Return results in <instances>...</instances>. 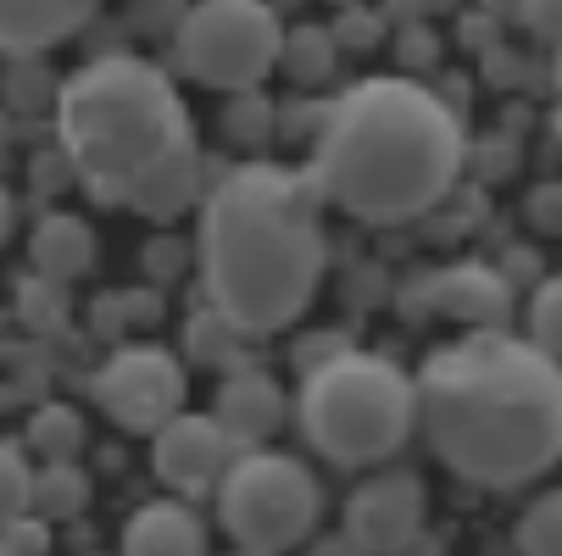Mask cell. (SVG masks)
<instances>
[{
  "instance_id": "obj_1",
  "label": "cell",
  "mask_w": 562,
  "mask_h": 556,
  "mask_svg": "<svg viewBox=\"0 0 562 556\" xmlns=\"http://www.w3.org/2000/svg\"><path fill=\"white\" fill-rule=\"evenodd\" d=\"M429 451L468 485L518 490L562 462V362L507 329H468L413 378Z\"/></svg>"
},
{
  "instance_id": "obj_2",
  "label": "cell",
  "mask_w": 562,
  "mask_h": 556,
  "mask_svg": "<svg viewBox=\"0 0 562 556\" xmlns=\"http://www.w3.org/2000/svg\"><path fill=\"white\" fill-rule=\"evenodd\" d=\"M195 262L206 306L262 340L312 306L329 268L324 201L312 179L279 162H246L201 195Z\"/></svg>"
},
{
  "instance_id": "obj_3",
  "label": "cell",
  "mask_w": 562,
  "mask_h": 556,
  "mask_svg": "<svg viewBox=\"0 0 562 556\" xmlns=\"http://www.w3.org/2000/svg\"><path fill=\"white\" fill-rule=\"evenodd\" d=\"M462 162L468 139L440 90L384 72L324 112L306 179L317 201L357 223H413L457 190Z\"/></svg>"
},
{
  "instance_id": "obj_4",
  "label": "cell",
  "mask_w": 562,
  "mask_h": 556,
  "mask_svg": "<svg viewBox=\"0 0 562 556\" xmlns=\"http://www.w3.org/2000/svg\"><path fill=\"white\" fill-rule=\"evenodd\" d=\"M56 139L67 173L95 201L123 206L128 190L190 145V112L173 78L145 56H95L56 95Z\"/></svg>"
},
{
  "instance_id": "obj_5",
  "label": "cell",
  "mask_w": 562,
  "mask_h": 556,
  "mask_svg": "<svg viewBox=\"0 0 562 556\" xmlns=\"http://www.w3.org/2000/svg\"><path fill=\"white\" fill-rule=\"evenodd\" d=\"M295 423L306 445L335 467H379L418 429L413 378L379 351H335L301 373Z\"/></svg>"
},
{
  "instance_id": "obj_6",
  "label": "cell",
  "mask_w": 562,
  "mask_h": 556,
  "mask_svg": "<svg viewBox=\"0 0 562 556\" xmlns=\"http://www.w3.org/2000/svg\"><path fill=\"white\" fill-rule=\"evenodd\" d=\"M317 518H324V490L301 456L246 445L217 479V523L239 551L279 556L290 545H306Z\"/></svg>"
},
{
  "instance_id": "obj_7",
  "label": "cell",
  "mask_w": 562,
  "mask_h": 556,
  "mask_svg": "<svg viewBox=\"0 0 562 556\" xmlns=\"http://www.w3.org/2000/svg\"><path fill=\"white\" fill-rule=\"evenodd\" d=\"M279 12L268 0H195L179 18V61L206 90H257L279 67Z\"/></svg>"
},
{
  "instance_id": "obj_8",
  "label": "cell",
  "mask_w": 562,
  "mask_h": 556,
  "mask_svg": "<svg viewBox=\"0 0 562 556\" xmlns=\"http://www.w3.org/2000/svg\"><path fill=\"white\" fill-rule=\"evenodd\" d=\"M184 362L162 345H117L90 378L95 407L128 434H156L173 412H184Z\"/></svg>"
},
{
  "instance_id": "obj_9",
  "label": "cell",
  "mask_w": 562,
  "mask_h": 556,
  "mask_svg": "<svg viewBox=\"0 0 562 556\" xmlns=\"http://www.w3.org/2000/svg\"><path fill=\"white\" fill-rule=\"evenodd\" d=\"M246 451L212 412H173L162 429L150 434V467L173 496H201L217 490L228 462Z\"/></svg>"
},
{
  "instance_id": "obj_10",
  "label": "cell",
  "mask_w": 562,
  "mask_h": 556,
  "mask_svg": "<svg viewBox=\"0 0 562 556\" xmlns=\"http://www.w3.org/2000/svg\"><path fill=\"white\" fill-rule=\"evenodd\" d=\"M429 518V490L418 473L407 467H384L373 479H362L346 501V534L368 551V556H390L401 551Z\"/></svg>"
},
{
  "instance_id": "obj_11",
  "label": "cell",
  "mask_w": 562,
  "mask_h": 556,
  "mask_svg": "<svg viewBox=\"0 0 562 556\" xmlns=\"http://www.w3.org/2000/svg\"><path fill=\"white\" fill-rule=\"evenodd\" d=\"M424 306L451 317V324H468V329H502L513 317V279L485 262H457V268L429 273Z\"/></svg>"
},
{
  "instance_id": "obj_12",
  "label": "cell",
  "mask_w": 562,
  "mask_h": 556,
  "mask_svg": "<svg viewBox=\"0 0 562 556\" xmlns=\"http://www.w3.org/2000/svg\"><path fill=\"white\" fill-rule=\"evenodd\" d=\"M284 412H290V401H284L279 378L262 373V367H246V362L223 373L217 401H212V418H217L239 445H262V440H273V434L284 429Z\"/></svg>"
},
{
  "instance_id": "obj_13",
  "label": "cell",
  "mask_w": 562,
  "mask_h": 556,
  "mask_svg": "<svg viewBox=\"0 0 562 556\" xmlns=\"http://www.w3.org/2000/svg\"><path fill=\"white\" fill-rule=\"evenodd\" d=\"M95 0H0V50L40 56L85 29Z\"/></svg>"
},
{
  "instance_id": "obj_14",
  "label": "cell",
  "mask_w": 562,
  "mask_h": 556,
  "mask_svg": "<svg viewBox=\"0 0 562 556\" xmlns=\"http://www.w3.org/2000/svg\"><path fill=\"white\" fill-rule=\"evenodd\" d=\"M117 556H206V523L184 501H145L123 523Z\"/></svg>"
},
{
  "instance_id": "obj_15",
  "label": "cell",
  "mask_w": 562,
  "mask_h": 556,
  "mask_svg": "<svg viewBox=\"0 0 562 556\" xmlns=\"http://www.w3.org/2000/svg\"><path fill=\"white\" fill-rule=\"evenodd\" d=\"M201 173H206V162H201V145L190 139V145H179L168 162H156L134 190H128V212H139V217H150V223H173L179 212H190L195 201H201Z\"/></svg>"
},
{
  "instance_id": "obj_16",
  "label": "cell",
  "mask_w": 562,
  "mask_h": 556,
  "mask_svg": "<svg viewBox=\"0 0 562 556\" xmlns=\"http://www.w3.org/2000/svg\"><path fill=\"white\" fill-rule=\"evenodd\" d=\"M29 257H34L40 279L67 284V279H78V273L90 268V257H95V234H90V223H85V217H72V212H50V217L34 228Z\"/></svg>"
},
{
  "instance_id": "obj_17",
  "label": "cell",
  "mask_w": 562,
  "mask_h": 556,
  "mask_svg": "<svg viewBox=\"0 0 562 556\" xmlns=\"http://www.w3.org/2000/svg\"><path fill=\"white\" fill-rule=\"evenodd\" d=\"M90 507V473L78 462H45L34 467V485H29V512L45 523H67Z\"/></svg>"
},
{
  "instance_id": "obj_18",
  "label": "cell",
  "mask_w": 562,
  "mask_h": 556,
  "mask_svg": "<svg viewBox=\"0 0 562 556\" xmlns=\"http://www.w3.org/2000/svg\"><path fill=\"white\" fill-rule=\"evenodd\" d=\"M246 351H251V340L239 334L223 311H212V306H201L184 324V356L201 362V367H223L228 373V367L246 362Z\"/></svg>"
},
{
  "instance_id": "obj_19",
  "label": "cell",
  "mask_w": 562,
  "mask_h": 556,
  "mask_svg": "<svg viewBox=\"0 0 562 556\" xmlns=\"http://www.w3.org/2000/svg\"><path fill=\"white\" fill-rule=\"evenodd\" d=\"M335 61H340V45H335L329 29H317V23L290 29L279 39V67L295 78V84H324V78L335 72Z\"/></svg>"
},
{
  "instance_id": "obj_20",
  "label": "cell",
  "mask_w": 562,
  "mask_h": 556,
  "mask_svg": "<svg viewBox=\"0 0 562 556\" xmlns=\"http://www.w3.org/2000/svg\"><path fill=\"white\" fill-rule=\"evenodd\" d=\"M29 451H40L45 462H72L85 451V412H72L67 401H45L29 418Z\"/></svg>"
},
{
  "instance_id": "obj_21",
  "label": "cell",
  "mask_w": 562,
  "mask_h": 556,
  "mask_svg": "<svg viewBox=\"0 0 562 556\" xmlns=\"http://www.w3.org/2000/svg\"><path fill=\"white\" fill-rule=\"evenodd\" d=\"M513 545H518V556H562V490H546L524 507Z\"/></svg>"
},
{
  "instance_id": "obj_22",
  "label": "cell",
  "mask_w": 562,
  "mask_h": 556,
  "mask_svg": "<svg viewBox=\"0 0 562 556\" xmlns=\"http://www.w3.org/2000/svg\"><path fill=\"white\" fill-rule=\"evenodd\" d=\"M529 345L546 351L551 362H562V273H551V279L535 284V300H529Z\"/></svg>"
},
{
  "instance_id": "obj_23",
  "label": "cell",
  "mask_w": 562,
  "mask_h": 556,
  "mask_svg": "<svg viewBox=\"0 0 562 556\" xmlns=\"http://www.w3.org/2000/svg\"><path fill=\"white\" fill-rule=\"evenodd\" d=\"M29 485H34V462L23 456V445L0 440V529L29 512Z\"/></svg>"
},
{
  "instance_id": "obj_24",
  "label": "cell",
  "mask_w": 562,
  "mask_h": 556,
  "mask_svg": "<svg viewBox=\"0 0 562 556\" xmlns=\"http://www.w3.org/2000/svg\"><path fill=\"white\" fill-rule=\"evenodd\" d=\"M50 529H56V523L23 512V518H12L7 529H0V545H7L12 556H50Z\"/></svg>"
},
{
  "instance_id": "obj_25",
  "label": "cell",
  "mask_w": 562,
  "mask_h": 556,
  "mask_svg": "<svg viewBox=\"0 0 562 556\" xmlns=\"http://www.w3.org/2000/svg\"><path fill=\"white\" fill-rule=\"evenodd\" d=\"M535 39L546 45H562V0H518V12H513Z\"/></svg>"
},
{
  "instance_id": "obj_26",
  "label": "cell",
  "mask_w": 562,
  "mask_h": 556,
  "mask_svg": "<svg viewBox=\"0 0 562 556\" xmlns=\"http://www.w3.org/2000/svg\"><path fill=\"white\" fill-rule=\"evenodd\" d=\"M529 223L546 234H562V184H540L529 195Z\"/></svg>"
},
{
  "instance_id": "obj_27",
  "label": "cell",
  "mask_w": 562,
  "mask_h": 556,
  "mask_svg": "<svg viewBox=\"0 0 562 556\" xmlns=\"http://www.w3.org/2000/svg\"><path fill=\"white\" fill-rule=\"evenodd\" d=\"M306 556H368V551L340 529V534H317V540H306Z\"/></svg>"
},
{
  "instance_id": "obj_28",
  "label": "cell",
  "mask_w": 562,
  "mask_h": 556,
  "mask_svg": "<svg viewBox=\"0 0 562 556\" xmlns=\"http://www.w3.org/2000/svg\"><path fill=\"white\" fill-rule=\"evenodd\" d=\"M390 556H446V540L440 534H429V523L407 540V545H401V551H390Z\"/></svg>"
},
{
  "instance_id": "obj_29",
  "label": "cell",
  "mask_w": 562,
  "mask_h": 556,
  "mask_svg": "<svg viewBox=\"0 0 562 556\" xmlns=\"http://www.w3.org/2000/svg\"><path fill=\"white\" fill-rule=\"evenodd\" d=\"M12 223H18V206H12V195H7V190H0V246L12 240Z\"/></svg>"
},
{
  "instance_id": "obj_30",
  "label": "cell",
  "mask_w": 562,
  "mask_h": 556,
  "mask_svg": "<svg viewBox=\"0 0 562 556\" xmlns=\"http://www.w3.org/2000/svg\"><path fill=\"white\" fill-rule=\"evenodd\" d=\"M485 12H496V18H513V12H518V0H485Z\"/></svg>"
},
{
  "instance_id": "obj_31",
  "label": "cell",
  "mask_w": 562,
  "mask_h": 556,
  "mask_svg": "<svg viewBox=\"0 0 562 556\" xmlns=\"http://www.w3.org/2000/svg\"><path fill=\"white\" fill-rule=\"evenodd\" d=\"M551 78H557V90H562V45H557V61H551Z\"/></svg>"
},
{
  "instance_id": "obj_32",
  "label": "cell",
  "mask_w": 562,
  "mask_h": 556,
  "mask_svg": "<svg viewBox=\"0 0 562 556\" xmlns=\"http://www.w3.org/2000/svg\"><path fill=\"white\" fill-rule=\"evenodd\" d=\"M335 7H357V0H335Z\"/></svg>"
},
{
  "instance_id": "obj_33",
  "label": "cell",
  "mask_w": 562,
  "mask_h": 556,
  "mask_svg": "<svg viewBox=\"0 0 562 556\" xmlns=\"http://www.w3.org/2000/svg\"><path fill=\"white\" fill-rule=\"evenodd\" d=\"M239 556H262V551H239Z\"/></svg>"
},
{
  "instance_id": "obj_34",
  "label": "cell",
  "mask_w": 562,
  "mask_h": 556,
  "mask_svg": "<svg viewBox=\"0 0 562 556\" xmlns=\"http://www.w3.org/2000/svg\"><path fill=\"white\" fill-rule=\"evenodd\" d=\"M0 556H12V551H7V545H0Z\"/></svg>"
}]
</instances>
